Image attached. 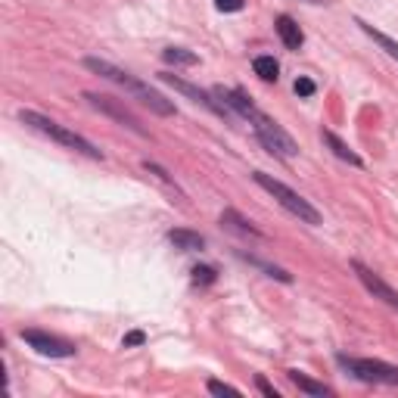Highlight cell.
<instances>
[{
	"label": "cell",
	"instance_id": "obj_1",
	"mask_svg": "<svg viewBox=\"0 0 398 398\" xmlns=\"http://www.w3.org/2000/svg\"><path fill=\"white\" fill-rule=\"evenodd\" d=\"M84 66L90 69V72H97V75H103L109 78V81H115V84H122L124 90H131L134 97H140L146 106L153 109V112H159V115H175V106L168 103L162 93H156L153 88H146V84H140L137 78H131L128 72H122L119 66H112V62H106V59H97V57H88L84 59Z\"/></svg>",
	"mask_w": 398,
	"mask_h": 398
},
{
	"label": "cell",
	"instance_id": "obj_2",
	"mask_svg": "<svg viewBox=\"0 0 398 398\" xmlns=\"http://www.w3.org/2000/svg\"><path fill=\"white\" fill-rule=\"evenodd\" d=\"M19 119H22V124H28V128L41 131L44 137L57 140V144L69 146V150H75V153H84V156H90V159H103V153H100L97 146L90 144V140H84L81 134H75V131L62 128L59 122L47 119V115H41V112H31V109H22V112H19Z\"/></svg>",
	"mask_w": 398,
	"mask_h": 398
},
{
	"label": "cell",
	"instance_id": "obj_3",
	"mask_svg": "<svg viewBox=\"0 0 398 398\" xmlns=\"http://www.w3.org/2000/svg\"><path fill=\"white\" fill-rule=\"evenodd\" d=\"M252 177H255V184H259L264 193H271V197H274L290 215L299 218V221H305V224H321V212H317V209L311 206L308 199H302L295 190H290V187H286L283 181H274V177L264 175V171H255Z\"/></svg>",
	"mask_w": 398,
	"mask_h": 398
},
{
	"label": "cell",
	"instance_id": "obj_4",
	"mask_svg": "<svg viewBox=\"0 0 398 398\" xmlns=\"http://www.w3.org/2000/svg\"><path fill=\"white\" fill-rule=\"evenodd\" d=\"M249 122H252L255 134H259V140L264 144V150H268V153L280 156V159H293V156H299V146H295V140L286 134V131L280 128L274 119H268L262 109H259V112H255Z\"/></svg>",
	"mask_w": 398,
	"mask_h": 398
},
{
	"label": "cell",
	"instance_id": "obj_5",
	"mask_svg": "<svg viewBox=\"0 0 398 398\" xmlns=\"http://www.w3.org/2000/svg\"><path fill=\"white\" fill-rule=\"evenodd\" d=\"M336 364L346 368L352 377L364 380V383H386V386H398V368L386 361H373V358H349V355H336Z\"/></svg>",
	"mask_w": 398,
	"mask_h": 398
},
{
	"label": "cell",
	"instance_id": "obj_6",
	"mask_svg": "<svg viewBox=\"0 0 398 398\" xmlns=\"http://www.w3.org/2000/svg\"><path fill=\"white\" fill-rule=\"evenodd\" d=\"M22 339L37 355H47V358H72L75 355V346L69 339L53 336V333H44V330H22Z\"/></svg>",
	"mask_w": 398,
	"mask_h": 398
},
{
	"label": "cell",
	"instance_id": "obj_7",
	"mask_svg": "<svg viewBox=\"0 0 398 398\" xmlns=\"http://www.w3.org/2000/svg\"><path fill=\"white\" fill-rule=\"evenodd\" d=\"M159 78H162V81H165V84H171V88H175V90L187 93V97H190L193 103H199V106H206L209 112H215L218 119H233V112H230V106H228V103H215V100L209 97L206 90H199V88H193V84H187L184 78H177V75H171V72H162Z\"/></svg>",
	"mask_w": 398,
	"mask_h": 398
},
{
	"label": "cell",
	"instance_id": "obj_8",
	"mask_svg": "<svg viewBox=\"0 0 398 398\" xmlns=\"http://www.w3.org/2000/svg\"><path fill=\"white\" fill-rule=\"evenodd\" d=\"M84 97L90 100V106H97L100 112H106V115H112V119H119L122 124H128L131 131H137V134H144V128H140V122H137V115L131 112L128 106H122L119 100H112V97H106V93H84Z\"/></svg>",
	"mask_w": 398,
	"mask_h": 398
},
{
	"label": "cell",
	"instance_id": "obj_9",
	"mask_svg": "<svg viewBox=\"0 0 398 398\" xmlns=\"http://www.w3.org/2000/svg\"><path fill=\"white\" fill-rule=\"evenodd\" d=\"M352 268H355V274H358V280H361L368 290L377 295V299H383L386 305H392V308H398V290H392V286L386 283V280H380V274H373V271L368 268V264H361V262H352Z\"/></svg>",
	"mask_w": 398,
	"mask_h": 398
},
{
	"label": "cell",
	"instance_id": "obj_10",
	"mask_svg": "<svg viewBox=\"0 0 398 398\" xmlns=\"http://www.w3.org/2000/svg\"><path fill=\"white\" fill-rule=\"evenodd\" d=\"M277 35H280V41L290 47V50H299L302 41H305V35H302V28L295 25L293 16H280L277 19Z\"/></svg>",
	"mask_w": 398,
	"mask_h": 398
},
{
	"label": "cell",
	"instance_id": "obj_11",
	"mask_svg": "<svg viewBox=\"0 0 398 398\" xmlns=\"http://www.w3.org/2000/svg\"><path fill=\"white\" fill-rule=\"evenodd\" d=\"M168 240H171V243H175V249H184V252H197V249H202V246H206V240H202L199 233L184 230V228L168 230Z\"/></svg>",
	"mask_w": 398,
	"mask_h": 398
},
{
	"label": "cell",
	"instance_id": "obj_12",
	"mask_svg": "<svg viewBox=\"0 0 398 398\" xmlns=\"http://www.w3.org/2000/svg\"><path fill=\"white\" fill-rule=\"evenodd\" d=\"M286 377H290V383L299 389V392H305V395H315V398L330 395V389H327L324 383H315V380H308L305 373H299V370H286Z\"/></svg>",
	"mask_w": 398,
	"mask_h": 398
},
{
	"label": "cell",
	"instance_id": "obj_13",
	"mask_svg": "<svg viewBox=\"0 0 398 398\" xmlns=\"http://www.w3.org/2000/svg\"><path fill=\"white\" fill-rule=\"evenodd\" d=\"M355 25L361 28L364 35L370 37V41H377L380 47H383V50H386L392 59H398V41H392V37H389V35H383V31H377L373 25H368V22H364V19H355Z\"/></svg>",
	"mask_w": 398,
	"mask_h": 398
},
{
	"label": "cell",
	"instance_id": "obj_14",
	"mask_svg": "<svg viewBox=\"0 0 398 398\" xmlns=\"http://www.w3.org/2000/svg\"><path fill=\"white\" fill-rule=\"evenodd\" d=\"M321 137H324V144L330 146V150L336 153L342 162H352V165H364V162H361V156H358L355 150H349V146L342 144V140H339L336 134H333V131H321Z\"/></svg>",
	"mask_w": 398,
	"mask_h": 398
},
{
	"label": "cell",
	"instance_id": "obj_15",
	"mask_svg": "<svg viewBox=\"0 0 398 398\" xmlns=\"http://www.w3.org/2000/svg\"><path fill=\"white\" fill-rule=\"evenodd\" d=\"M162 59L168 62V66H197L199 57L190 50H184V47H168V50H162Z\"/></svg>",
	"mask_w": 398,
	"mask_h": 398
},
{
	"label": "cell",
	"instance_id": "obj_16",
	"mask_svg": "<svg viewBox=\"0 0 398 398\" xmlns=\"http://www.w3.org/2000/svg\"><path fill=\"white\" fill-rule=\"evenodd\" d=\"M252 69H255V75H259L262 81H277V75H280V66H277L274 57H255Z\"/></svg>",
	"mask_w": 398,
	"mask_h": 398
},
{
	"label": "cell",
	"instance_id": "obj_17",
	"mask_svg": "<svg viewBox=\"0 0 398 398\" xmlns=\"http://www.w3.org/2000/svg\"><path fill=\"white\" fill-rule=\"evenodd\" d=\"M190 274H193V283H202V286H206V283H215L218 271H215V268H209V264H197V268H193Z\"/></svg>",
	"mask_w": 398,
	"mask_h": 398
},
{
	"label": "cell",
	"instance_id": "obj_18",
	"mask_svg": "<svg viewBox=\"0 0 398 398\" xmlns=\"http://www.w3.org/2000/svg\"><path fill=\"white\" fill-rule=\"evenodd\" d=\"M293 90L299 93V97H315V81L311 78H295V84H293Z\"/></svg>",
	"mask_w": 398,
	"mask_h": 398
},
{
	"label": "cell",
	"instance_id": "obj_19",
	"mask_svg": "<svg viewBox=\"0 0 398 398\" xmlns=\"http://www.w3.org/2000/svg\"><path fill=\"white\" fill-rule=\"evenodd\" d=\"M209 392H212V395H240V389L221 383V380H209Z\"/></svg>",
	"mask_w": 398,
	"mask_h": 398
},
{
	"label": "cell",
	"instance_id": "obj_20",
	"mask_svg": "<svg viewBox=\"0 0 398 398\" xmlns=\"http://www.w3.org/2000/svg\"><path fill=\"white\" fill-rule=\"evenodd\" d=\"M144 342H146V333H144V330H131L128 336L122 339V346H124V349H131V346H144Z\"/></svg>",
	"mask_w": 398,
	"mask_h": 398
},
{
	"label": "cell",
	"instance_id": "obj_21",
	"mask_svg": "<svg viewBox=\"0 0 398 398\" xmlns=\"http://www.w3.org/2000/svg\"><path fill=\"white\" fill-rule=\"evenodd\" d=\"M243 4L246 0H215V6L221 13H237V10H243Z\"/></svg>",
	"mask_w": 398,
	"mask_h": 398
},
{
	"label": "cell",
	"instance_id": "obj_22",
	"mask_svg": "<svg viewBox=\"0 0 398 398\" xmlns=\"http://www.w3.org/2000/svg\"><path fill=\"white\" fill-rule=\"evenodd\" d=\"M255 386H259V392H262V395H268V398H280V395H277V389L271 386L268 380L262 377V373H259V377H255Z\"/></svg>",
	"mask_w": 398,
	"mask_h": 398
}]
</instances>
